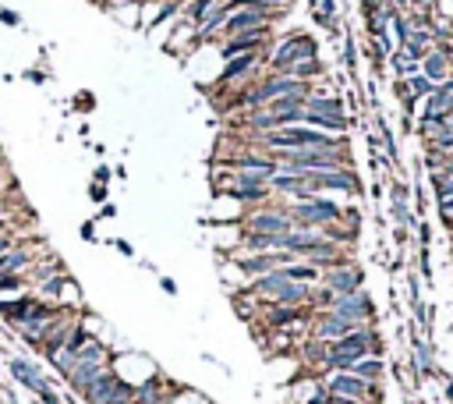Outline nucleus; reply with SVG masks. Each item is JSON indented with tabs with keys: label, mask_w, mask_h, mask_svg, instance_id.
Masks as SVG:
<instances>
[{
	"label": "nucleus",
	"mask_w": 453,
	"mask_h": 404,
	"mask_svg": "<svg viewBox=\"0 0 453 404\" xmlns=\"http://www.w3.org/2000/svg\"><path fill=\"white\" fill-rule=\"evenodd\" d=\"M421 75L428 78V82H446L449 78V54L439 47V50H428L425 57H421Z\"/></svg>",
	"instance_id": "nucleus-10"
},
{
	"label": "nucleus",
	"mask_w": 453,
	"mask_h": 404,
	"mask_svg": "<svg viewBox=\"0 0 453 404\" xmlns=\"http://www.w3.org/2000/svg\"><path fill=\"white\" fill-rule=\"evenodd\" d=\"M107 369H110V362H78V358H75V369L68 372V386L82 397V393H85V386H89L96 376H103Z\"/></svg>",
	"instance_id": "nucleus-9"
},
{
	"label": "nucleus",
	"mask_w": 453,
	"mask_h": 404,
	"mask_svg": "<svg viewBox=\"0 0 453 404\" xmlns=\"http://www.w3.org/2000/svg\"><path fill=\"white\" fill-rule=\"evenodd\" d=\"M319 284H322L326 291H333V295H354V291H361V270H358V266H351V263L344 259L340 266L322 270Z\"/></svg>",
	"instance_id": "nucleus-6"
},
{
	"label": "nucleus",
	"mask_w": 453,
	"mask_h": 404,
	"mask_svg": "<svg viewBox=\"0 0 453 404\" xmlns=\"http://www.w3.org/2000/svg\"><path fill=\"white\" fill-rule=\"evenodd\" d=\"M11 213H15V202H11L8 195H0V217H4V220H11Z\"/></svg>",
	"instance_id": "nucleus-19"
},
{
	"label": "nucleus",
	"mask_w": 453,
	"mask_h": 404,
	"mask_svg": "<svg viewBox=\"0 0 453 404\" xmlns=\"http://www.w3.org/2000/svg\"><path fill=\"white\" fill-rule=\"evenodd\" d=\"M280 273L294 284H319V277H322V270L312 263H287V266H280Z\"/></svg>",
	"instance_id": "nucleus-12"
},
{
	"label": "nucleus",
	"mask_w": 453,
	"mask_h": 404,
	"mask_svg": "<svg viewBox=\"0 0 453 404\" xmlns=\"http://www.w3.org/2000/svg\"><path fill=\"white\" fill-rule=\"evenodd\" d=\"M375 390V383L358 379L354 372H333L326 379V393L330 400H368V393Z\"/></svg>",
	"instance_id": "nucleus-4"
},
{
	"label": "nucleus",
	"mask_w": 453,
	"mask_h": 404,
	"mask_svg": "<svg viewBox=\"0 0 453 404\" xmlns=\"http://www.w3.org/2000/svg\"><path fill=\"white\" fill-rule=\"evenodd\" d=\"M40 400H43V404H61V397H57L50 386H43V390H40Z\"/></svg>",
	"instance_id": "nucleus-20"
},
{
	"label": "nucleus",
	"mask_w": 453,
	"mask_h": 404,
	"mask_svg": "<svg viewBox=\"0 0 453 404\" xmlns=\"http://www.w3.org/2000/svg\"><path fill=\"white\" fill-rule=\"evenodd\" d=\"M8 372L15 376V383L29 386L32 393H40L43 386H50V379L43 376V369H40L36 362H29V358H11V362H8Z\"/></svg>",
	"instance_id": "nucleus-8"
},
{
	"label": "nucleus",
	"mask_w": 453,
	"mask_h": 404,
	"mask_svg": "<svg viewBox=\"0 0 453 404\" xmlns=\"http://www.w3.org/2000/svg\"><path fill=\"white\" fill-rule=\"evenodd\" d=\"M0 184H4V170H0Z\"/></svg>",
	"instance_id": "nucleus-24"
},
{
	"label": "nucleus",
	"mask_w": 453,
	"mask_h": 404,
	"mask_svg": "<svg viewBox=\"0 0 453 404\" xmlns=\"http://www.w3.org/2000/svg\"><path fill=\"white\" fill-rule=\"evenodd\" d=\"M333 404H365V400H333Z\"/></svg>",
	"instance_id": "nucleus-22"
},
{
	"label": "nucleus",
	"mask_w": 453,
	"mask_h": 404,
	"mask_svg": "<svg viewBox=\"0 0 453 404\" xmlns=\"http://www.w3.org/2000/svg\"><path fill=\"white\" fill-rule=\"evenodd\" d=\"M308 177V191L312 195H322V191H340V195H358L361 191V181L358 174L347 167V170H319V174H305Z\"/></svg>",
	"instance_id": "nucleus-3"
},
{
	"label": "nucleus",
	"mask_w": 453,
	"mask_h": 404,
	"mask_svg": "<svg viewBox=\"0 0 453 404\" xmlns=\"http://www.w3.org/2000/svg\"><path fill=\"white\" fill-rule=\"evenodd\" d=\"M308 57H315V43H312V36H305V32H291L284 43H277V50L266 57V68L270 71H277V75H287L291 71V64H298V61H308Z\"/></svg>",
	"instance_id": "nucleus-1"
},
{
	"label": "nucleus",
	"mask_w": 453,
	"mask_h": 404,
	"mask_svg": "<svg viewBox=\"0 0 453 404\" xmlns=\"http://www.w3.org/2000/svg\"><path fill=\"white\" fill-rule=\"evenodd\" d=\"M273 249H280L277 234H245V245H241V252H273Z\"/></svg>",
	"instance_id": "nucleus-16"
},
{
	"label": "nucleus",
	"mask_w": 453,
	"mask_h": 404,
	"mask_svg": "<svg viewBox=\"0 0 453 404\" xmlns=\"http://www.w3.org/2000/svg\"><path fill=\"white\" fill-rule=\"evenodd\" d=\"M25 273H0V295H18L25 291Z\"/></svg>",
	"instance_id": "nucleus-17"
},
{
	"label": "nucleus",
	"mask_w": 453,
	"mask_h": 404,
	"mask_svg": "<svg viewBox=\"0 0 453 404\" xmlns=\"http://www.w3.org/2000/svg\"><path fill=\"white\" fill-rule=\"evenodd\" d=\"M291 78H298V82H312V78H322V64H319V57H308V61H298V64H291V71H287Z\"/></svg>",
	"instance_id": "nucleus-15"
},
{
	"label": "nucleus",
	"mask_w": 453,
	"mask_h": 404,
	"mask_svg": "<svg viewBox=\"0 0 453 404\" xmlns=\"http://www.w3.org/2000/svg\"><path fill=\"white\" fill-rule=\"evenodd\" d=\"M322 312H333V316L351 319V323H365V319L372 316V302H368V295H361V291H354V295H337L333 305L322 309Z\"/></svg>",
	"instance_id": "nucleus-7"
},
{
	"label": "nucleus",
	"mask_w": 453,
	"mask_h": 404,
	"mask_svg": "<svg viewBox=\"0 0 453 404\" xmlns=\"http://www.w3.org/2000/svg\"><path fill=\"white\" fill-rule=\"evenodd\" d=\"M287 231H294V224L284 213V206H262V210H252L245 217V234H277V238H284Z\"/></svg>",
	"instance_id": "nucleus-2"
},
{
	"label": "nucleus",
	"mask_w": 453,
	"mask_h": 404,
	"mask_svg": "<svg viewBox=\"0 0 453 404\" xmlns=\"http://www.w3.org/2000/svg\"><path fill=\"white\" fill-rule=\"evenodd\" d=\"M131 390H135L131 383H124L117 372H110V369H107L103 376H96V379L85 386L82 400H85V404H110L114 397H121V393H131Z\"/></svg>",
	"instance_id": "nucleus-5"
},
{
	"label": "nucleus",
	"mask_w": 453,
	"mask_h": 404,
	"mask_svg": "<svg viewBox=\"0 0 453 404\" xmlns=\"http://www.w3.org/2000/svg\"><path fill=\"white\" fill-rule=\"evenodd\" d=\"M15 245H18V238H15L11 231H8V234H0V256H4V252H11Z\"/></svg>",
	"instance_id": "nucleus-18"
},
{
	"label": "nucleus",
	"mask_w": 453,
	"mask_h": 404,
	"mask_svg": "<svg viewBox=\"0 0 453 404\" xmlns=\"http://www.w3.org/2000/svg\"><path fill=\"white\" fill-rule=\"evenodd\" d=\"M11 231V220H4V217H0V234H8Z\"/></svg>",
	"instance_id": "nucleus-21"
},
{
	"label": "nucleus",
	"mask_w": 453,
	"mask_h": 404,
	"mask_svg": "<svg viewBox=\"0 0 453 404\" xmlns=\"http://www.w3.org/2000/svg\"><path fill=\"white\" fill-rule=\"evenodd\" d=\"M170 4H177V8H181V4H188V0H170Z\"/></svg>",
	"instance_id": "nucleus-23"
},
{
	"label": "nucleus",
	"mask_w": 453,
	"mask_h": 404,
	"mask_svg": "<svg viewBox=\"0 0 453 404\" xmlns=\"http://www.w3.org/2000/svg\"><path fill=\"white\" fill-rule=\"evenodd\" d=\"M347 372H354V376H358V379H365V383H379V376H382V358L365 355V358H358Z\"/></svg>",
	"instance_id": "nucleus-13"
},
{
	"label": "nucleus",
	"mask_w": 453,
	"mask_h": 404,
	"mask_svg": "<svg viewBox=\"0 0 453 404\" xmlns=\"http://www.w3.org/2000/svg\"><path fill=\"white\" fill-rule=\"evenodd\" d=\"M223 4V0H188L184 4V22H191V25H202L216 8Z\"/></svg>",
	"instance_id": "nucleus-14"
},
{
	"label": "nucleus",
	"mask_w": 453,
	"mask_h": 404,
	"mask_svg": "<svg viewBox=\"0 0 453 404\" xmlns=\"http://www.w3.org/2000/svg\"><path fill=\"white\" fill-rule=\"evenodd\" d=\"M32 295H18V298H8V302H0V319H4L8 326H18L25 316H29V309H32Z\"/></svg>",
	"instance_id": "nucleus-11"
}]
</instances>
